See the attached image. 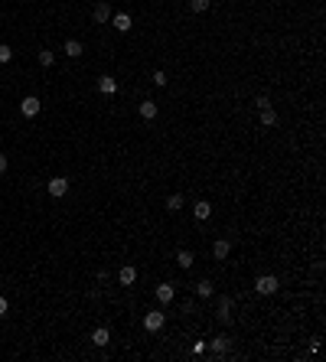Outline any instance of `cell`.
<instances>
[{"mask_svg":"<svg viewBox=\"0 0 326 362\" xmlns=\"http://www.w3.org/2000/svg\"><path fill=\"white\" fill-rule=\"evenodd\" d=\"M277 287H280V281H277L274 274H261V277L255 281V291H258V294H264V297H271V294L277 291Z\"/></svg>","mask_w":326,"mask_h":362,"instance_id":"cell-1","label":"cell"},{"mask_svg":"<svg viewBox=\"0 0 326 362\" xmlns=\"http://www.w3.org/2000/svg\"><path fill=\"white\" fill-rule=\"evenodd\" d=\"M163 323H166V313H160V310H150V313L144 316V330H147V333H157V330H163Z\"/></svg>","mask_w":326,"mask_h":362,"instance_id":"cell-2","label":"cell"},{"mask_svg":"<svg viewBox=\"0 0 326 362\" xmlns=\"http://www.w3.org/2000/svg\"><path fill=\"white\" fill-rule=\"evenodd\" d=\"M46 193H49V196H55V199L65 196V193H69V180H65V176H53V180L46 183Z\"/></svg>","mask_w":326,"mask_h":362,"instance_id":"cell-3","label":"cell"},{"mask_svg":"<svg viewBox=\"0 0 326 362\" xmlns=\"http://www.w3.org/2000/svg\"><path fill=\"white\" fill-rule=\"evenodd\" d=\"M39 108H43V102H39L36 95H26L23 102H20V111H23V118H36Z\"/></svg>","mask_w":326,"mask_h":362,"instance_id":"cell-4","label":"cell"},{"mask_svg":"<svg viewBox=\"0 0 326 362\" xmlns=\"http://www.w3.org/2000/svg\"><path fill=\"white\" fill-rule=\"evenodd\" d=\"M228 252H232V242H228V238H218V242L212 245V255H216L218 261H225V258H228Z\"/></svg>","mask_w":326,"mask_h":362,"instance_id":"cell-5","label":"cell"},{"mask_svg":"<svg viewBox=\"0 0 326 362\" xmlns=\"http://www.w3.org/2000/svg\"><path fill=\"white\" fill-rule=\"evenodd\" d=\"M111 23H114L117 33H127L131 30V13H111Z\"/></svg>","mask_w":326,"mask_h":362,"instance_id":"cell-6","label":"cell"},{"mask_svg":"<svg viewBox=\"0 0 326 362\" xmlns=\"http://www.w3.org/2000/svg\"><path fill=\"white\" fill-rule=\"evenodd\" d=\"M193 215H196V219H199V222H206V219H209V215H212V206L206 203V199H199V203L193 206Z\"/></svg>","mask_w":326,"mask_h":362,"instance_id":"cell-7","label":"cell"},{"mask_svg":"<svg viewBox=\"0 0 326 362\" xmlns=\"http://www.w3.org/2000/svg\"><path fill=\"white\" fill-rule=\"evenodd\" d=\"M117 281L124 284V287H131V284H134V281H137V271H134V268H131V264H124V268L117 271Z\"/></svg>","mask_w":326,"mask_h":362,"instance_id":"cell-8","label":"cell"},{"mask_svg":"<svg viewBox=\"0 0 326 362\" xmlns=\"http://www.w3.org/2000/svg\"><path fill=\"white\" fill-rule=\"evenodd\" d=\"M218 320H222V323L232 320V300H228V297H218Z\"/></svg>","mask_w":326,"mask_h":362,"instance_id":"cell-9","label":"cell"},{"mask_svg":"<svg viewBox=\"0 0 326 362\" xmlns=\"http://www.w3.org/2000/svg\"><path fill=\"white\" fill-rule=\"evenodd\" d=\"M173 297H176V291H173V284H160V287H157V300H160V304H170Z\"/></svg>","mask_w":326,"mask_h":362,"instance_id":"cell-10","label":"cell"},{"mask_svg":"<svg viewBox=\"0 0 326 362\" xmlns=\"http://www.w3.org/2000/svg\"><path fill=\"white\" fill-rule=\"evenodd\" d=\"M92 343H95V346H108V343H111V333H108V326H98V330L92 333Z\"/></svg>","mask_w":326,"mask_h":362,"instance_id":"cell-11","label":"cell"},{"mask_svg":"<svg viewBox=\"0 0 326 362\" xmlns=\"http://www.w3.org/2000/svg\"><path fill=\"white\" fill-rule=\"evenodd\" d=\"M98 92H105V95H114V92H117V82L111 79V75H101V79H98Z\"/></svg>","mask_w":326,"mask_h":362,"instance_id":"cell-12","label":"cell"},{"mask_svg":"<svg viewBox=\"0 0 326 362\" xmlns=\"http://www.w3.org/2000/svg\"><path fill=\"white\" fill-rule=\"evenodd\" d=\"M261 124L264 127H274V124H277V111H274L271 104H268V108H261Z\"/></svg>","mask_w":326,"mask_h":362,"instance_id":"cell-13","label":"cell"},{"mask_svg":"<svg viewBox=\"0 0 326 362\" xmlns=\"http://www.w3.org/2000/svg\"><path fill=\"white\" fill-rule=\"evenodd\" d=\"M82 52H85V49H82L78 40H65V55H69V59H78Z\"/></svg>","mask_w":326,"mask_h":362,"instance_id":"cell-14","label":"cell"},{"mask_svg":"<svg viewBox=\"0 0 326 362\" xmlns=\"http://www.w3.org/2000/svg\"><path fill=\"white\" fill-rule=\"evenodd\" d=\"M111 20V7L108 3H98V7H95V23H108Z\"/></svg>","mask_w":326,"mask_h":362,"instance_id":"cell-15","label":"cell"},{"mask_svg":"<svg viewBox=\"0 0 326 362\" xmlns=\"http://www.w3.org/2000/svg\"><path fill=\"white\" fill-rule=\"evenodd\" d=\"M212 353H216V356H225L228 353V336H216V339H212Z\"/></svg>","mask_w":326,"mask_h":362,"instance_id":"cell-16","label":"cell"},{"mask_svg":"<svg viewBox=\"0 0 326 362\" xmlns=\"http://www.w3.org/2000/svg\"><path fill=\"white\" fill-rule=\"evenodd\" d=\"M140 118L154 121V118H157V104H154V102H140Z\"/></svg>","mask_w":326,"mask_h":362,"instance_id":"cell-17","label":"cell"},{"mask_svg":"<svg viewBox=\"0 0 326 362\" xmlns=\"http://www.w3.org/2000/svg\"><path fill=\"white\" fill-rule=\"evenodd\" d=\"M176 261H179V268H193V252H176Z\"/></svg>","mask_w":326,"mask_h":362,"instance_id":"cell-18","label":"cell"},{"mask_svg":"<svg viewBox=\"0 0 326 362\" xmlns=\"http://www.w3.org/2000/svg\"><path fill=\"white\" fill-rule=\"evenodd\" d=\"M166 209H170V212H179V209H183V196H179V193H173V196L166 199Z\"/></svg>","mask_w":326,"mask_h":362,"instance_id":"cell-19","label":"cell"},{"mask_svg":"<svg viewBox=\"0 0 326 362\" xmlns=\"http://www.w3.org/2000/svg\"><path fill=\"white\" fill-rule=\"evenodd\" d=\"M196 294L199 297H212V281H199L196 284Z\"/></svg>","mask_w":326,"mask_h":362,"instance_id":"cell-20","label":"cell"},{"mask_svg":"<svg viewBox=\"0 0 326 362\" xmlns=\"http://www.w3.org/2000/svg\"><path fill=\"white\" fill-rule=\"evenodd\" d=\"M189 10L193 13H206L209 10V0H189Z\"/></svg>","mask_w":326,"mask_h":362,"instance_id":"cell-21","label":"cell"},{"mask_svg":"<svg viewBox=\"0 0 326 362\" xmlns=\"http://www.w3.org/2000/svg\"><path fill=\"white\" fill-rule=\"evenodd\" d=\"M36 59H39V65H43V69H49V65H53V59H55V55L49 52V49H43V52H39Z\"/></svg>","mask_w":326,"mask_h":362,"instance_id":"cell-22","label":"cell"},{"mask_svg":"<svg viewBox=\"0 0 326 362\" xmlns=\"http://www.w3.org/2000/svg\"><path fill=\"white\" fill-rule=\"evenodd\" d=\"M13 59V52H10V46L7 43H0V62H10Z\"/></svg>","mask_w":326,"mask_h":362,"instance_id":"cell-23","label":"cell"},{"mask_svg":"<svg viewBox=\"0 0 326 362\" xmlns=\"http://www.w3.org/2000/svg\"><path fill=\"white\" fill-rule=\"evenodd\" d=\"M166 82H170V79H166V72H160V69H157V72H154V85H160V88H163Z\"/></svg>","mask_w":326,"mask_h":362,"instance_id":"cell-24","label":"cell"},{"mask_svg":"<svg viewBox=\"0 0 326 362\" xmlns=\"http://www.w3.org/2000/svg\"><path fill=\"white\" fill-rule=\"evenodd\" d=\"M268 104H271V98H268V95H258V98H255V108H258V111L268 108Z\"/></svg>","mask_w":326,"mask_h":362,"instance_id":"cell-25","label":"cell"},{"mask_svg":"<svg viewBox=\"0 0 326 362\" xmlns=\"http://www.w3.org/2000/svg\"><path fill=\"white\" fill-rule=\"evenodd\" d=\"M7 310H10V304H7V297H0V316H7Z\"/></svg>","mask_w":326,"mask_h":362,"instance_id":"cell-26","label":"cell"},{"mask_svg":"<svg viewBox=\"0 0 326 362\" xmlns=\"http://www.w3.org/2000/svg\"><path fill=\"white\" fill-rule=\"evenodd\" d=\"M7 166H10V163H7V157L0 154V173H7Z\"/></svg>","mask_w":326,"mask_h":362,"instance_id":"cell-27","label":"cell"}]
</instances>
